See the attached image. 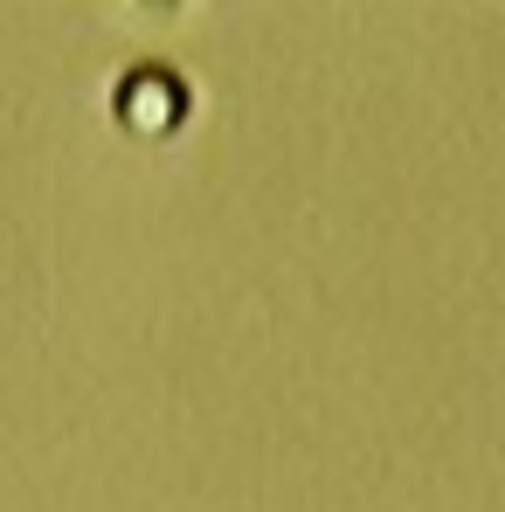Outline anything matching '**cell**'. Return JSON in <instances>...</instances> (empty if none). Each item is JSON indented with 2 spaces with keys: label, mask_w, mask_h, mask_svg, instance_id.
<instances>
[{
  "label": "cell",
  "mask_w": 505,
  "mask_h": 512,
  "mask_svg": "<svg viewBox=\"0 0 505 512\" xmlns=\"http://www.w3.org/2000/svg\"><path fill=\"white\" fill-rule=\"evenodd\" d=\"M118 111H125V125L139 139H160L173 118H180V84H167V77H132V84L118 90Z\"/></svg>",
  "instance_id": "obj_1"
}]
</instances>
